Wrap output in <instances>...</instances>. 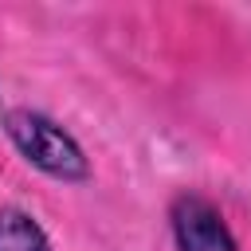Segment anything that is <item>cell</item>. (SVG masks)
<instances>
[{
    "instance_id": "1",
    "label": "cell",
    "mask_w": 251,
    "mask_h": 251,
    "mask_svg": "<svg viewBox=\"0 0 251 251\" xmlns=\"http://www.w3.org/2000/svg\"><path fill=\"white\" fill-rule=\"evenodd\" d=\"M4 129H8L12 145L35 169H43L47 176H55V180H86L90 176V165H86L78 141L59 122H51L47 114H39V110H12L4 118Z\"/></svg>"
},
{
    "instance_id": "2",
    "label": "cell",
    "mask_w": 251,
    "mask_h": 251,
    "mask_svg": "<svg viewBox=\"0 0 251 251\" xmlns=\"http://www.w3.org/2000/svg\"><path fill=\"white\" fill-rule=\"evenodd\" d=\"M169 224L180 251H239L220 208L200 192H180L169 204Z\"/></svg>"
},
{
    "instance_id": "3",
    "label": "cell",
    "mask_w": 251,
    "mask_h": 251,
    "mask_svg": "<svg viewBox=\"0 0 251 251\" xmlns=\"http://www.w3.org/2000/svg\"><path fill=\"white\" fill-rule=\"evenodd\" d=\"M0 251H51V243L27 212L0 208Z\"/></svg>"
}]
</instances>
